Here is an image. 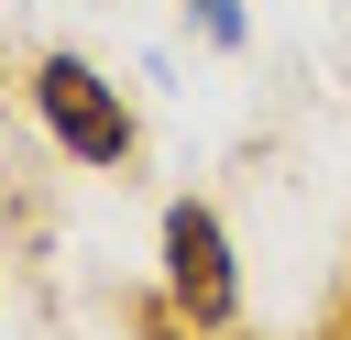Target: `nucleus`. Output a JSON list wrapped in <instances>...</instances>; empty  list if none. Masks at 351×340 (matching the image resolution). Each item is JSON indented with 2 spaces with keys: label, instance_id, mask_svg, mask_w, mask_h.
<instances>
[{
  "label": "nucleus",
  "instance_id": "3",
  "mask_svg": "<svg viewBox=\"0 0 351 340\" xmlns=\"http://www.w3.org/2000/svg\"><path fill=\"white\" fill-rule=\"evenodd\" d=\"M186 11H197V33H208V44H241V0H186Z\"/></svg>",
  "mask_w": 351,
  "mask_h": 340
},
{
  "label": "nucleus",
  "instance_id": "1",
  "mask_svg": "<svg viewBox=\"0 0 351 340\" xmlns=\"http://www.w3.org/2000/svg\"><path fill=\"white\" fill-rule=\"evenodd\" d=\"M33 121H44V143L66 154V165H88V175H121L132 154H143V121H132V99L88 66V55H33Z\"/></svg>",
  "mask_w": 351,
  "mask_h": 340
},
{
  "label": "nucleus",
  "instance_id": "2",
  "mask_svg": "<svg viewBox=\"0 0 351 340\" xmlns=\"http://www.w3.org/2000/svg\"><path fill=\"white\" fill-rule=\"evenodd\" d=\"M154 252H165V263H154V285L176 296V318H186V329H230V318H241V252H230V219H219L208 197H176Z\"/></svg>",
  "mask_w": 351,
  "mask_h": 340
}]
</instances>
